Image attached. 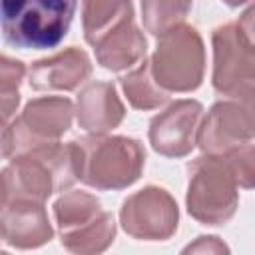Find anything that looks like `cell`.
Returning <instances> with one entry per match:
<instances>
[{"mask_svg": "<svg viewBox=\"0 0 255 255\" xmlns=\"http://www.w3.org/2000/svg\"><path fill=\"white\" fill-rule=\"evenodd\" d=\"M255 137V88L227 96L201 120L197 145L203 153H223Z\"/></svg>", "mask_w": 255, "mask_h": 255, "instance_id": "obj_8", "label": "cell"}, {"mask_svg": "<svg viewBox=\"0 0 255 255\" xmlns=\"http://www.w3.org/2000/svg\"><path fill=\"white\" fill-rule=\"evenodd\" d=\"M120 223L133 239L165 241L177 231L179 207L169 191L157 185H147L122 203Z\"/></svg>", "mask_w": 255, "mask_h": 255, "instance_id": "obj_9", "label": "cell"}, {"mask_svg": "<svg viewBox=\"0 0 255 255\" xmlns=\"http://www.w3.org/2000/svg\"><path fill=\"white\" fill-rule=\"evenodd\" d=\"M96 60L102 68L112 72L128 70L145 58L147 42L133 20L124 22L110 34H106L96 46Z\"/></svg>", "mask_w": 255, "mask_h": 255, "instance_id": "obj_15", "label": "cell"}, {"mask_svg": "<svg viewBox=\"0 0 255 255\" xmlns=\"http://www.w3.org/2000/svg\"><path fill=\"white\" fill-rule=\"evenodd\" d=\"M78 179L76 151L70 143H48L10 157L2 169V203L12 199L46 201Z\"/></svg>", "mask_w": 255, "mask_h": 255, "instance_id": "obj_1", "label": "cell"}, {"mask_svg": "<svg viewBox=\"0 0 255 255\" xmlns=\"http://www.w3.org/2000/svg\"><path fill=\"white\" fill-rule=\"evenodd\" d=\"M189 183L185 205L203 225H225L237 211V181L219 153H203L187 165Z\"/></svg>", "mask_w": 255, "mask_h": 255, "instance_id": "obj_4", "label": "cell"}, {"mask_svg": "<svg viewBox=\"0 0 255 255\" xmlns=\"http://www.w3.org/2000/svg\"><path fill=\"white\" fill-rule=\"evenodd\" d=\"M2 241L16 249H36L54 237L44 201L12 199L2 203Z\"/></svg>", "mask_w": 255, "mask_h": 255, "instance_id": "obj_12", "label": "cell"}, {"mask_svg": "<svg viewBox=\"0 0 255 255\" xmlns=\"http://www.w3.org/2000/svg\"><path fill=\"white\" fill-rule=\"evenodd\" d=\"M128 20H133L131 0H82L84 38L92 46Z\"/></svg>", "mask_w": 255, "mask_h": 255, "instance_id": "obj_16", "label": "cell"}, {"mask_svg": "<svg viewBox=\"0 0 255 255\" xmlns=\"http://www.w3.org/2000/svg\"><path fill=\"white\" fill-rule=\"evenodd\" d=\"M62 245L78 255L106 251L116 239L114 215L102 209L96 195L88 191H68L54 203Z\"/></svg>", "mask_w": 255, "mask_h": 255, "instance_id": "obj_5", "label": "cell"}, {"mask_svg": "<svg viewBox=\"0 0 255 255\" xmlns=\"http://www.w3.org/2000/svg\"><path fill=\"white\" fill-rule=\"evenodd\" d=\"M126 108L112 82H92L76 102V118L90 133H108L124 122Z\"/></svg>", "mask_w": 255, "mask_h": 255, "instance_id": "obj_14", "label": "cell"}, {"mask_svg": "<svg viewBox=\"0 0 255 255\" xmlns=\"http://www.w3.org/2000/svg\"><path fill=\"white\" fill-rule=\"evenodd\" d=\"M151 74L165 92H193L205 74V46L201 34L181 24L159 36L157 48L149 58Z\"/></svg>", "mask_w": 255, "mask_h": 255, "instance_id": "obj_7", "label": "cell"}, {"mask_svg": "<svg viewBox=\"0 0 255 255\" xmlns=\"http://www.w3.org/2000/svg\"><path fill=\"white\" fill-rule=\"evenodd\" d=\"M203 106L197 100H177L159 112L147 129L151 147L165 157H185L197 143Z\"/></svg>", "mask_w": 255, "mask_h": 255, "instance_id": "obj_11", "label": "cell"}, {"mask_svg": "<svg viewBox=\"0 0 255 255\" xmlns=\"http://www.w3.org/2000/svg\"><path fill=\"white\" fill-rule=\"evenodd\" d=\"M227 6H231V8H237V6H241V4H245V2H249V0H223Z\"/></svg>", "mask_w": 255, "mask_h": 255, "instance_id": "obj_23", "label": "cell"}, {"mask_svg": "<svg viewBox=\"0 0 255 255\" xmlns=\"http://www.w3.org/2000/svg\"><path fill=\"white\" fill-rule=\"evenodd\" d=\"M78 0H2L4 40L20 50L56 48L68 34Z\"/></svg>", "mask_w": 255, "mask_h": 255, "instance_id": "obj_3", "label": "cell"}, {"mask_svg": "<svg viewBox=\"0 0 255 255\" xmlns=\"http://www.w3.org/2000/svg\"><path fill=\"white\" fill-rule=\"evenodd\" d=\"M213 46V88L233 96L255 88V46L241 34L237 22L217 26L211 34Z\"/></svg>", "mask_w": 255, "mask_h": 255, "instance_id": "obj_10", "label": "cell"}, {"mask_svg": "<svg viewBox=\"0 0 255 255\" xmlns=\"http://www.w3.org/2000/svg\"><path fill=\"white\" fill-rule=\"evenodd\" d=\"M78 179L94 189H126L135 183L145 165L143 145L126 135L90 133L72 139Z\"/></svg>", "mask_w": 255, "mask_h": 255, "instance_id": "obj_2", "label": "cell"}, {"mask_svg": "<svg viewBox=\"0 0 255 255\" xmlns=\"http://www.w3.org/2000/svg\"><path fill=\"white\" fill-rule=\"evenodd\" d=\"M120 84H122V90H124L128 102L135 110H143V112L155 110L169 100V92H165L155 82V78L151 74V64L145 58L139 62V66L135 70H131L129 74L120 78Z\"/></svg>", "mask_w": 255, "mask_h": 255, "instance_id": "obj_17", "label": "cell"}, {"mask_svg": "<svg viewBox=\"0 0 255 255\" xmlns=\"http://www.w3.org/2000/svg\"><path fill=\"white\" fill-rule=\"evenodd\" d=\"M183 251L185 253H205V251L207 253H227L229 247L225 243H221L219 237H215V235H209V237L201 235V237H197L195 243L187 245Z\"/></svg>", "mask_w": 255, "mask_h": 255, "instance_id": "obj_21", "label": "cell"}, {"mask_svg": "<svg viewBox=\"0 0 255 255\" xmlns=\"http://www.w3.org/2000/svg\"><path fill=\"white\" fill-rule=\"evenodd\" d=\"M92 76L90 56L72 46L50 58H42L32 64L28 72V82L36 92H72L80 88Z\"/></svg>", "mask_w": 255, "mask_h": 255, "instance_id": "obj_13", "label": "cell"}, {"mask_svg": "<svg viewBox=\"0 0 255 255\" xmlns=\"http://www.w3.org/2000/svg\"><path fill=\"white\" fill-rule=\"evenodd\" d=\"M237 26H239L241 34L245 36V40H247L251 46H255V2L239 16Z\"/></svg>", "mask_w": 255, "mask_h": 255, "instance_id": "obj_22", "label": "cell"}, {"mask_svg": "<svg viewBox=\"0 0 255 255\" xmlns=\"http://www.w3.org/2000/svg\"><path fill=\"white\" fill-rule=\"evenodd\" d=\"M74 112V104L62 96L30 100L22 114L12 124L4 126L2 155L10 159L34 147L60 141L72 126Z\"/></svg>", "mask_w": 255, "mask_h": 255, "instance_id": "obj_6", "label": "cell"}, {"mask_svg": "<svg viewBox=\"0 0 255 255\" xmlns=\"http://www.w3.org/2000/svg\"><path fill=\"white\" fill-rule=\"evenodd\" d=\"M243 189H255V143H239L219 153Z\"/></svg>", "mask_w": 255, "mask_h": 255, "instance_id": "obj_20", "label": "cell"}, {"mask_svg": "<svg viewBox=\"0 0 255 255\" xmlns=\"http://www.w3.org/2000/svg\"><path fill=\"white\" fill-rule=\"evenodd\" d=\"M26 66L18 60L2 56L0 60V96H2V120L4 126L10 124L18 104H20V84L24 80Z\"/></svg>", "mask_w": 255, "mask_h": 255, "instance_id": "obj_19", "label": "cell"}, {"mask_svg": "<svg viewBox=\"0 0 255 255\" xmlns=\"http://www.w3.org/2000/svg\"><path fill=\"white\" fill-rule=\"evenodd\" d=\"M189 12L191 0H141L143 28L157 38L181 26Z\"/></svg>", "mask_w": 255, "mask_h": 255, "instance_id": "obj_18", "label": "cell"}]
</instances>
